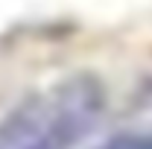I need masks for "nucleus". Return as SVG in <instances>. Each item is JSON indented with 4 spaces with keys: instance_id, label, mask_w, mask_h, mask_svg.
<instances>
[{
    "instance_id": "f257e3e1",
    "label": "nucleus",
    "mask_w": 152,
    "mask_h": 149,
    "mask_svg": "<svg viewBox=\"0 0 152 149\" xmlns=\"http://www.w3.org/2000/svg\"><path fill=\"white\" fill-rule=\"evenodd\" d=\"M105 111V91L91 73H76L58 82L44 96H32L12 111L15 149H76Z\"/></svg>"
},
{
    "instance_id": "f03ea898",
    "label": "nucleus",
    "mask_w": 152,
    "mask_h": 149,
    "mask_svg": "<svg viewBox=\"0 0 152 149\" xmlns=\"http://www.w3.org/2000/svg\"><path fill=\"white\" fill-rule=\"evenodd\" d=\"M96 149H152V131H123Z\"/></svg>"
}]
</instances>
